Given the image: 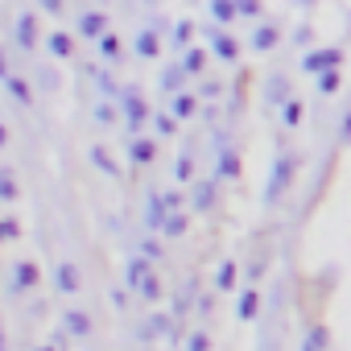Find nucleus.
<instances>
[{
  "mask_svg": "<svg viewBox=\"0 0 351 351\" xmlns=\"http://www.w3.org/2000/svg\"><path fill=\"white\" fill-rule=\"evenodd\" d=\"M293 173H298V157H293V153H281L277 165H273V173H269V182H265V203H269V207L281 203V195H285L289 182H293Z\"/></svg>",
  "mask_w": 351,
  "mask_h": 351,
  "instance_id": "1",
  "label": "nucleus"
},
{
  "mask_svg": "<svg viewBox=\"0 0 351 351\" xmlns=\"http://www.w3.org/2000/svg\"><path fill=\"white\" fill-rule=\"evenodd\" d=\"M339 62H343V50H339V46H330V50H310V54L302 58V71H306V75H326V71H339Z\"/></svg>",
  "mask_w": 351,
  "mask_h": 351,
  "instance_id": "2",
  "label": "nucleus"
},
{
  "mask_svg": "<svg viewBox=\"0 0 351 351\" xmlns=\"http://www.w3.org/2000/svg\"><path fill=\"white\" fill-rule=\"evenodd\" d=\"M120 112H124V120H128V128H132V132L149 120V108H145V99H141V91H136V87H128V91L120 95Z\"/></svg>",
  "mask_w": 351,
  "mask_h": 351,
  "instance_id": "3",
  "label": "nucleus"
},
{
  "mask_svg": "<svg viewBox=\"0 0 351 351\" xmlns=\"http://www.w3.org/2000/svg\"><path fill=\"white\" fill-rule=\"evenodd\" d=\"M211 50H215V58H223V62H236V58H240V42H236L232 34H223V29H211Z\"/></svg>",
  "mask_w": 351,
  "mask_h": 351,
  "instance_id": "4",
  "label": "nucleus"
},
{
  "mask_svg": "<svg viewBox=\"0 0 351 351\" xmlns=\"http://www.w3.org/2000/svg\"><path fill=\"white\" fill-rule=\"evenodd\" d=\"M169 215H173V211H169V203H165V195H149V207H145V223H149L153 232H161Z\"/></svg>",
  "mask_w": 351,
  "mask_h": 351,
  "instance_id": "5",
  "label": "nucleus"
},
{
  "mask_svg": "<svg viewBox=\"0 0 351 351\" xmlns=\"http://www.w3.org/2000/svg\"><path fill=\"white\" fill-rule=\"evenodd\" d=\"M54 289H62V293H79V289H83L79 269H75V265H58V269H54Z\"/></svg>",
  "mask_w": 351,
  "mask_h": 351,
  "instance_id": "6",
  "label": "nucleus"
},
{
  "mask_svg": "<svg viewBox=\"0 0 351 351\" xmlns=\"http://www.w3.org/2000/svg\"><path fill=\"white\" fill-rule=\"evenodd\" d=\"M195 112H199V95H191V91H182V95L169 99V116L173 120H191Z\"/></svg>",
  "mask_w": 351,
  "mask_h": 351,
  "instance_id": "7",
  "label": "nucleus"
},
{
  "mask_svg": "<svg viewBox=\"0 0 351 351\" xmlns=\"http://www.w3.org/2000/svg\"><path fill=\"white\" fill-rule=\"evenodd\" d=\"M38 281H42V273H38V265H34V261L13 265V289H34Z\"/></svg>",
  "mask_w": 351,
  "mask_h": 351,
  "instance_id": "8",
  "label": "nucleus"
},
{
  "mask_svg": "<svg viewBox=\"0 0 351 351\" xmlns=\"http://www.w3.org/2000/svg\"><path fill=\"white\" fill-rule=\"evenodd\" d=\"M79 34L99 42V38L108 34V17H104V13H83V17H79Z\"/></svg>",
  "mask_w": 351,
  "mask_h": 351,
  "instance_id": "9",
  "label": "nucleus"
},
{
  "mask_svg": "<svg viewBox=\"0 0 351 351\" xmlns=\"http://www.w3.org/2000/svg\"><path fill=\"white\" fill-rule=\"evenodd\" d=\"M17 42H21V50L38 46V17L34 13H21L17 17Z\"/></svg>",
  "mask_w": 351,
  "mask_h": 351,
  "instance_id": "10",
  "label": "nucleus"
},
{
  "mask_svg": "<svg viewBox=\"0 0 351 351\" xmlns=\"http://www.w3.org/2000/svg\"><path fill=\"white\" fill-rule=\"evenodd\" d=\"M265 99L273 104V108H285L293 95H289V83H285V75H273L269 79V87H265Z\"/></svg>",
  "mask_w": 351,
  "mask_h": 351,
  "instance_id": "11",
  "label": "nucleus"
},
{
  "mask_svg": "<svg viewBox=\"0 0 351 351\" xmlns=\"http://www.w3.org/2000/svg\"><path fill=\"white\" fill-rule=\"evenodd\" d=\"M149 273H153V265H149V261H145V256H132V261H128V265H124V281H128V285H132V289H141V285H145V277H149Z\"/></svg>",
  "mask_w": 351,
  "mask_h": 351,
  "instance_id": "12",
  "label": "nucleus"
},
{
  "mask_svg": "<svg viewBox=\"0 0 351 351\" xmlns=\"http://www.w3.org/2000/svg\"><path fill=\"white\" fill-rule=\"evenodd\" d=\"M128 157H132L136 165H149V161L157 157V145H153L149 136H132V145H128Z\"/></svg>",
  "mask_w": 351,
  "mask_h": 351,
  "instance_id": "13",
  "label": "nucleus"
},
{
  "mask_svg": "<svg viewBox=\"0 0 351 351\" xmlns=\"http://www.w3.org/2000/svg\"><path fill=\"white\" fill-rule=\"evenodd\" d=\"M66 335H79V339H87L91 335V314L87 310H66Z\"/></svg>",
  "mask_w": 351,
  "mask_h": 351,
  "instance_id": "14",
  "label": "nucleus"
},
{
  "mask_svg": "<svg viewBox=\"0 0 351 351\" xmlns=\"http://www.w3.org/2000/svg\"><path fill=\"white\" fill-rule=\"evenodd\" d=\"M236 314H240V322H252V318L261 314V293H256V289H244V293H240Z\"/></svg>",
  "mask_w": 351,
  "mask_h": 351,
  "instance_id": "15",
  "label": "nucleus"
},
{
  "mask_svg": "<svg viewBox=\"0 0 351 351\" xmlns=\"http://www.w3.org/2000/svg\"><path fill=\"white\" fill-rule=\"evenodd\" d=\"M132 46H136V54H141V58H157V54H161V42H157V34H153V29H141Z\"/></svg>",
  "mask_w": 351,
  "mask_h": 351,
  "instance_id": "16",
  "label": "nucleus"
},
{
  "mask_svg": "<svg viewBox=\"0 0 351 351\" xmlns=\"http://www.w3.org/2000/svg\"><path fill=\"white\" fill-rule=\"evenodd\" d=\"M191 207L195 211H211L215 207V182H199L195 195H191Z\"/></svg>",
  "mask_w": 351,
  "mask_h": 351,
  "instance_id": "17",
  "label": "nucleus"
},
{
  "mask_svg": "<svg viewBox=\"0 0 351 351\" xmlns=\"http://www.w3.org/2000/svg\"><path fill=\"white\" fill-rule=\"evenodd\" d=\"M46 50H50L54 58H71V54H75V42H71V34H50V38H46Z\"/></svg>",
  "mask_w": 351,
  "mask_h": 351,
  "instance_id": "18",
  "label": "nucleus"
},
{
  "mask_svg": "<svg viewBox=\"0 0 351 351\" xmlns=\"http://www.w3.org/2000/svg\"><path fill=\"white\" fill-rule=\"evenodd\" d=\"M215 173H219V178H240V153L223 149V153H219V165H215Z\"/></svg>",
  "mask_w": 351,
  "mask_h": 351,
  "instance_id": "19",
  "label": "nucleus"
},
{
  "mask_svg": "<svg viewBox=\"0 0 351 351\" xmlns=\"http://www.w3.org/2000/svg\"><path fill=\"white\" fill-rule=\"evenodd\" d=\"M182 79H186L182 62H178V66H165V71H161V87H165V91H173V95H182Z\"/></svg>",
  "mask_w": 351,
  "mask_h": 351,
  "instance_id": "20",
  "label": "nucleus"
},
{
  "mask_svg": "<svg viewBox=\"0 0 351 351\" xmlns=\"http://www.w3.org/2000/svg\"><path fill=\"white\" fill-rule=\"evenodd\" d=\"M277 38H281V29H277V25H261V29L252 34V50H273V46H277Z\"/></svg>",
  "mask_w": 351,
  "mask_h": 351,
  "instance_id": "21",
  "label": "nucleus"
},
{
  "mask_svg": "<svg viewBox=\"0 0 351 351\" xmlns=\"http://www.w3.org/2000/svg\"><path fill=\"white\" fill-rule=\"evenodd\" d=\"M203 66H207V50L191 46V50L182 54V71H186V75H203Z\"/></svg>",
  "mask_w": 351,
  "mask_h": 351,
  "instance_id": "22",
  "label": "nucleus"
},
{
  "mask_svg": "<svg viewBox=\"0 0 351 351\" xmlns=\"http://www.w3.org/2000/svg\"><path fill=\"white\" fill-rule=\"evenodd\" d=\"M91 161H95V165H99V169L108 173V178H116V173H120V165L112 161V153H108L104 145H91Z\"/></svg>",
  "mask_w": 351,
  "mask_h": 351,
  "instance_id": "23",
  "label": "nucleus"
},
{
  "mask_svg": "<svg viewBox=\"0 0 351 351\" xmlns=\"http://www.w3.org/2000/svg\"><path fill=\"white\" fill-rule=\"evenodd\" d=\"M5 87H9V95H13L17 104H29V99H34V91H29V83H25L21 75H9V79H5Z\"/></svg>",
  "mask_w": 351,
  "mask_h": 351,
  "instance_id": "24",
  "label": "nucleus"
},
{
  "mask_svg": "<svg viewBox=\"0 0 351 351\" xmlns=\"http://www.w3.org/2000/svg\"><path fill=\"white\" fill-rule=\"evenodd\" d=\"M302 116H306V104H302V99H289V104L281 108V124H285V128H298Z\"/></svg>",
  "mask_w": 351,
  "mask_h": 351,
  "instance_id": "25",
  "label": "nucleus"
},
{
  "mask_svg": "<svg viewBox=\"0 0 351 351\" xmlns=\"http://www.w3.org/2000/svg\"><path fill=\"white\" fill-rule=\"evenodd\" d=\"M215 289H219V293L236 289V261H223V265H219V273H215Z\"/></svg>",
  "mask_w": 351,
  "mask_h": 351,
  "instance_id": "26",
  "label": "nucleus"
},
{
  "mask_svg": "<svg viewBox=\"0 0 351 351\" xmlns=\"http://www.w3.org/2000/svg\"><path fill=\"white\" fill-rule=\"evenodd\" d=\"M211 17H215L219 25H228V21H236V17H240V9L232 5V0H215V5H211Z\"/></svg>",
  "mask_w": 351,
  "mask_h": 351,
  "instance_id": "27",
  "label": "nucleus"
},
{
  "mask_svg": "<svg viewBox=\"0 0 351 351\" xmlns=\"http://www.w3.org/2000/svg\"><path fill=\"white\" fill-rule=\"evenodd\" d=\"M186 228H191V219L178 211V215H169V219H165V228H161V232H165L169 240H178V236H186Z\"/></svg>",
  "mask_w": 351,
  "mask_h": 351,
  "instance_id": "28",
  "label": "nucleus"
},
{
  "mask_svg": "<svg viewBox=\"0 0 351 351\" xmlns=\"http://www.w3.org/2000/svg\"><path fill=\"white\" fill-rule=\"evenodd\" d=\"M343 87V75L339 71H326V75H318V95H335Z\"/></svg>",
  "mask_w": 351,
  "mask_h": 351,
  "instance_id": "29",
  "label": "nucleus"
},
{
  "mask_svg": "<svg viewBox=\"0 0 351 351\" xmlns=\"http://www.w3.org/2000/svg\"><path fill=\"white\" fill-rule=\"evenodd\" d=\"M169 330V314H149V322H145V339H157V335H165Z\"/></svg>",
  "mask_w": 351,
  "mask_h": 351,
  "instance_id": "30",
  "label": "nucleus"
},
{
  "mask_svg": "<svg viewBox=\"0 0 351 351\" xmlns=\"http://www.w3.org/2000/svg\"><path fill=\"white\" fill-rule=\"evenodd\" d=\"M302 351H326V326H314V330L302 339Z\"/></svg>",
  "mask_w": 351,
  "mask_h": 351,
  "instance_id": "31",
  "label": "nucleus"
},
{
  "mask_svg": "<svg viewBox=\"0 0 351 351\" xmlns=\"http://www.w3.org/2000/svg\"><path fill=\"white\" fill-rule=\"evenodd\" d=\"M17 195H21V191H17V182L9 178V169L0 165V199H5V203H17Z\"/></svg>",
  "mask_w": 351,
  "mask_h": 351,
  "instance_id": "32",
  "label": "nucleus"
},
{
  "mask_svg": "<svg viewBox=\"0 0 351 351\" xmlns=\"http://www.w3.org/2000/svg\"><path fill=\"white\" fill-rule=\"evenodd\" d=\"M153 128H157L161 136H173V132H178V120H173L169 112H153Z\"/></svg>",
  "mask_w": 351,
  "mask_h": 351,
  "instance_id": "33",
  "label": "nucleus"
},
{
  "mask_svg": "<svg viewBox=\"0 0 351 351\" xmlns=\"http://www.w3.org/2000/svg\"><path fill=\"white\" fill-rule=\"evenodd\" d=\"M173 178H178V182H191V178H195V157H191V153L178 157V165H173Z\"/></svg>",
  "mask_w": 351,
  "mask_h": 351,
  "instance_id": "34",
  "label": "nucleus"
},
{
  "mask_svg": "<svg viewBox=\"0 0 351 351\" xmlns=\"http://www.w3.org/2000/svg\"><path fill=\"white\" fill-rule=\"evenodd\" d=\"M191 34H195V21H178V25H173V46L191 50Z\"/></svg>",
  "mask_w": 351,
  "mask_h": 351,
  "instance_id": "35",
  "label": "nucleus"
},
{
  "mask_svg": "<svg viewBox=\"0 0 351 351\" xmlns=\"http://www.w3.org/2000/svg\"><path fill=\"white\" fill-rule=\"evenodd\" d=\"M99 54H104V58H120V38H116V34H104V38H99Z\"/></svg>",
  "mask_w": 351,
  "mask_h": 351,
  "instance_id": "36",
  "label": "nucleus"
},
{
  "mask_svg": "<svg viewBox=\"0 0 351 351\" xmlns=\"http://www.w3.org/2000/svg\"><path fill=\"white\" fill-rule=\"evenodd\" d=\"M0 240H21V223H17L13 215L0 219Z\"/></svg>",
  "mask_w": 351,
  "mask_h": 351,
  "instance_id": "37",
  "label": "nucleus"
},
{
  "mask_svg": "<svg viewBox=\"0 0 351 351\" xmlns=\"http://www.w3.org/2000/svg\"><path fill=\"white\" fill-rule=\"evenodd\" d=\"M186 351H211V335H207V330H195V335L186 339Z\"/></svg>",
  "mask_w": 351,
  "mask_h": 351,
  "instance_id": "38",
  "label": "nucleus"
},
{
  "mask_svg": "<svg viewBox=\"0 0 351 351\" xmlns=\"http://www.w3.org/2000/svg\"><path fill=\"white\" fill-rule=\"evenodd\" d=\"M141 293H145V302H157V298H161V281L149 273V277H145V285H141Z\"/></svg>",
  "mask_w": 351,
  "mask_h": 351,
  "instance_id": "39",
  "label": "nucleus"
},
{
  "mask_svg": "<svg viewBox=\"0 0 351 351\" xmlns=\"http://www.w3.org/2000/svg\"><path fill=\"white\" fill-rule=\"evenodd\" d=\"M141 256H145V261H157V256H161V244H157V240H141Z\"/></svg>",
  "mask_w": 351,
  "mask_h": 351,
  "instance_id": "40",
  "label": "nucleus"
},
{
  "mask_svg": "<svg viewBox=\"0 0 351 351\" xmlns=\"http://www.w3.org/2000/svg\"><path fill=\"white\" fill-rule=\"evenodd\" d=\"M240 17H261V5H256V0H240Z\"/></svg>",
  "mask_w": 351,
  "mask_h": 351,
  "instance_id": "41",
  "label": "nucleus"
},
{
  "mask_svg": "<svg viewBox=\"0 0 351 351\" xmlns=\"http://www.w3.org/2000/svg\"><path fill=\"white\" fill-rule=\"evenodd\" d=\"M95 120L112 124V120H116V108H112V104H99V108H95Z\"/></svg>",
  "mask_w": 351,
  "mask_h": 351,
  "instance_id": "42",
  "label": "nucleus"
},
{
  "mask_svg": "<svg viewBox=\"0 0 351 351\" xmlns=\"http://www.w3.org/2000/svg\"><path fill=\"white\" fill-rule=\"evenodd\" d=\"M310 38H314V29H310V25H298V34H293V42H298V46H310Z\"/></svg>",
  "mask_w": 351,
  "mask_h": 351,
  "instance_id": "43",
  "label": "nucleus"
},
{
  "mask_svg": "<svg viewBox=\"0 0 351 351\" xmlns=\"http://www.w3.org/2000/svg\"><path fill=\"white\" fill-rule=\"evenodd\" d=\"M165 203H169V211H173V215L182 211V195H178V191H169V195H165Z\"/></svg>",
  "mask_w": 351,
  "mask_h": 351,
  "instance_id": "44",
  "label": "nucleus"
},
{
  "mask_svg": "<svg viewBox=\"0 0 351 351\" xmlns=\"http://www.w3.org/2000/svg\"><path fill=\"white\" fill-rule=\"evenodd\" d=\"M339 141H343V145H347V141H351V112H347V116H343V128H339Z\"/></svg>",
  "mask_w": 351,
  "mask_h": 351,
  "instance_id": "45",
  "label": "nucleus"
},
{
  "mask_svg": "<svg viewBox=\"0 0 351 351\" xmlns=\"http://www.w3.org/2000/svg\"><path fill=\"white\" fill-rule=\"evenodd\" d=\"M0 79H9V62H5V50H0Z\"/></svg>",
  "mask_w": 351,
  "mask_h": 351,
  "instance_id": "46",
  "label": "nucleus"
},
{
  "mask_svg": "<svg viewBox=\"0 0 351 351\" xmlns=\"http://www.w3.org/2000/svg\"><path fill=\"white\" fill-rule=\"evenodd\" d=\"M5 145H9V128H5V124H0V149H5Z\"/></svg>",
  "mask_w": 351,
  "mask_h": 351,
  "instance_id": "47",
  "label": "nucleus"
},
{
  "mask_svg": "<svg viewBox=\"0 0 351 351\" xmlns=\"http://www.w3.org/2000/svg\"><path fill=\"white\" fill-rule=\"evenodd\" d=\"M38 351H58V347H54V343H50V347H38Z\"/></svg>",
  "mask_w": 351,
  "mask_h": 351,
  "instance_id": "48",
  "label": "nucleus"
},
{
  "mask_svg": "<svg viewBox=\"0 0 351 351\" xmlns=\"http://www.w3.org/2000/svg\"><path fill=\"white\" fill-rule=\"evenodd\" d=\"M0 351H5V330H0Z\"/></svg>",
  "mask_w": 351,
  "mask_h": 351,
  "instance_id": "49",
  "label": "nucleus"
}]
</instances>
